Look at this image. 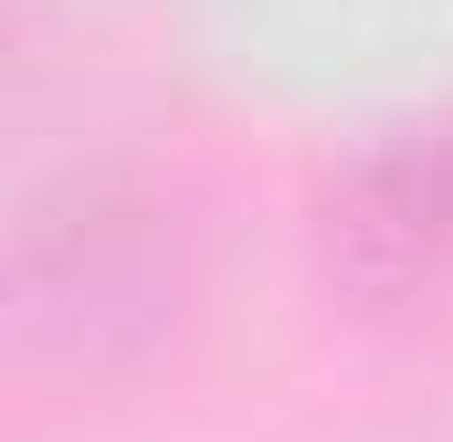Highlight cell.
Returning <instances> with one entry per match:
<instances>
[{"label": "cell", "mask_w": 453, "mask_h": 442, "mask_svg": "<svg viewBox=\"0 0 453 442\" xmlns=\"http://www.w3.org/2000/svg\"><path fill=\"white\" fill-rule=\"evenodd\" d=\"M11 316L21 347L74 369H116L158 347V327L180 316V253L158 242V211L116 190H74L64 211H32L11 253Z\"/></svg>", "instance_id": "1"}, {"label": "cell", "mask_w": 453, "mask_h": 442, "mask_svg": "<svg viewBox=\"0 0 453 442\" xmlns=\"http://www.w3.org/2000/svg\"><path fill=\"white\" fill-rule=\"evenodd\" d=\"M317 263L358 306H411L453 285V137H390L348 158L317 201Z\"/></svg>", "instance_id": "2"}]
</instances>
